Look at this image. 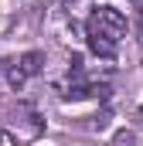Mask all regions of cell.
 <instances>
[{
  "label": "cell",
  "instance_id": "cell-1",
  "mask_svg": "<svg viewBox=\"0 0 143 146\" xmlns=\"http://www.w3.org/2000/svg\"><path fill=\"white\" fill-rule=\"evenodd\" d=\"M85 37H89L92 54L116 58V48L126 37V17L116 7H96L92 17H89V24H85Z\"/></svg>",
  "mask_w": 143,
  "mask_h": 146
},
{
  "label": "cell",
  "instance_id": "cell-2",
  "mask_svg": "<svg viewBox=\"0 0 143 146\" xmlns=\"http://www.w3.org/2000/svg\"><path fill=\"white\" fill-rule=\"evenodd\" d=\"M41 65H44V54H41V51H27V54H21V58L10 61V68H7V82H10L14 88H21L31 75L41 72Z\"/></svg>",
  "mask_w": 143,
  "mask_h": 146
},
{
  "label": "cell",
  "instance_id": "cell-3",
  "mask_svg": "<svg viewBox=\"0 0 143 146\" xmlns=\"http://www.w3.org/2000/svg\"><path fill=\"white\" fill-rule=\"evenodd\" d=\"M14 143V136H10V133H0V146H10Z\"/></svg>",
  "mask_w": 143,
  "mask_h": 146
},
{
  "label": "cell",
  "instance_id": "cell-4",
  "mask_svg": "<svg viewBox=\"0 0 143 146\" xmlns=\"http://www.w3.org/2000/svg\"><path fill=\"white\" fill-rule=\"evenodd\" d=\"M133 3H136V7H140V10H143V0H133Z\"/></svg>",
  "mask_w": 143,
  "mask_h": 146
},
{
  "label": "cell",
  "instance_id": "cell-5",
  "mask_svg": "<svg viewBox=\"0 0 143 146\" xmlns=\"http://www.w3.org/2000/svg\"><path fill=\"white\" fill-rule=\"evenodd\" d=\"M140 115H143V109H140Z\"/></svg>",
  "mask_w": 143,
  "mask_h": 146
}]
</instances>
